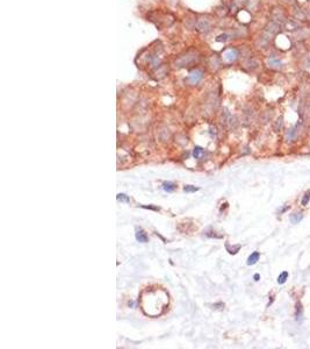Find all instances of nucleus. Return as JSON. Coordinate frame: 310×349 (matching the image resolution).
Instances as JSON below:
<instances>
[{"mask_svg": "<svg viewBox=\"0 0 310 349\" xmlns=\"http://www.w3.org/2000/svg\"><path fill=\"white\" fill-rule=\"evenodd\" d=\"M297 125H296V126H295L294 128H293V129H291V131L288 132V133H287V140H289V141H293V140L295 139V137H296V135H297Z\"/></svg>", "mask_w": 310, "mask_h": 349, "instance_id": "nucleus-9", "label": "nucleus"}, {"mask_svg": "<svg viewBox=\"0 0 310 349\" xmlns=\"http://www.w3.org/2000/svg\"><path fill=\"white\" fill-rule=\"evenodd\" d=\"M135 236H136V240H137L138 242H142V243H146V242H149V236H148V234H146L143 229L136 230V234H135Z\"/></svg>", "mask_w": 310, "mask_h": 349, "instance_id": "nucleus-5", "label": "nucleus"}, {"mask_svg": "<svg viewBox=\"0 0 310 349\" xmlns=\"http://www.w3.org/2000/svg\"><path fill=\"white\" fill-rule=\"evenodd\" d=\"M259 278H260V276L258 274L255 275V281H259Z\"/></svg>", "mask_w": 310, "mask_h": 349, "instance_id": "nucleus-19", "label": "nucleus"}, {"mask_svg": "<svg viewBox=\"0 0 310 349\" xmlns=\"http://www.w3.org/2000/svg\"><path fill=\"white\" fill-rule=\"evenodd\" d=\"M177 189V185L172 182H165L163 183V190L165 192H173V191Z\"/></svg>", "mask_w": 310, "mask_h": 349, "instance_id": "nucleus-8", "label": "nucleus"}, {"mask_svg": "<svg viewBox=\"0 0 310 349\" xmlns=\"http://www.w3.org/2000/svg\"><path fill=\"white\" fill-rule=\"evenodd\" d=\"M268 65L272 67H279L282 65V63H281L280 61L275 60V58H270V60H268Z\"/></svg>", "mask_w": 310, "mask_h": 349, "instance_id": "nucleus-12", "label": "nucleus"}, {"mask_svg": "<svg viewBox=\"0 0 310 349\" xmlns=\"http://www.w3.org/2000/svg\"><path fill=\"white\" fill-rule=\"evenodd\" d=\"M116 199H118V201H122V202H130V198L127 195H124V193H118V195L116 196Z\"/></svg>", "mask_w": 310, "mask_h": 349, "instance_id": "nucleus-13", "label": "nucleus"}, {"mask_svg": "<svg viewBox=\"0 0 310 349\" xmlns=\"http://www.w3.org/2000/svg\"><path fill=\"white\" fill-rule=\"evenodd\" d=\"M259 257H260V254L258 253V251H255V253H252L250 256H249V258H247V266H253V264H255L257 262L259 261Z\"/></svg>", "mask_w": 310, "mask_h": 349, "instance_id": "nucleus-6", "label": "nucleus"}, {"mask_svg": "<svg viewBox=\"0 0 310 349\" xmlns=\"http://www.w3.org/2000/svg\"><path fill=\"white\" fill-rule=\"evenodd\" d=\"M199 190H200L199 187H195V186H193V185H186V186L184 187L185 192H196V191H199Z\"/></svg>", "mask_w": 310, "mask_h": 349, "instance_id": "nucleus-15", "label": "nucleus"}, {"mask_svg": "<svg viewBox=\"0 0 310 349\" xmlns=\"http://www.w3.org/2000/svg\"><path fill=\"white\" fill-rule=\"evenodd\" d=\"M202 77H203L202 71H200V70H193L192 72H189L188 77H187V80H188L191 84H193V85H196V84L202 79Z\"/></svg>", "mask_w": 310, "mask_h": 349, "instance_id": "nucleus-4", "label": "nucleus"}, {"mask_svg": "<svg viewBox=\"0 0 310 349\" xmlns=\"http://www.w3.org/2000/svg\"><path fill=\"white\" fill-rule=\"evenodd\" d=\"M287 278H288V272H287V271H283L282 274L279 276L278 283H279V284H283V283L287 281Z\"/></svg>", "mask_w": 310, "mask_h": 349, "instance_id": "nucleus-14", "label": "nucleus"}, {"mask_svg": "<svg viewBox=\"0 0 310 349\" xmlns=\"http://www.w3.org/2000/svg\"><path fill=\"white\" fill-rule=\"evenodd\" d=\"M195 29L201 34H207L212 29V20L208 19L207 16H201L196 20Z\"/></svg>", "mask_w": 310, "mask_h": 349, "instance_id": "nucleus-2", "label": "nucleus"}, {"mask_svg": "<svg viewBox=\"0 0 310 349\" xmlns=\"http://www.w3.org/2000/svg\"><path fill=\"white\" fill-rule=\"evenodd\" d=\"M302 213H294V214L291 215V221L293 223H297V222H300V220H302Z\"/></svg>", "mask_w": 310, "mask_h": 349, "instance_id": "nucleus-11", "label": "nucleus"}, {"mask_svg": "<svg viewBox=\"0 0 310 349\" xmlns=\"http://www.w3.org/2000/svg\"><path fill=\"white\" fill-rule=\"evenodd\" d=\"M285 1H292V0H285Z\"/></svg>", "mask_w": 310, "mask_h": 349, "instance_id": "nucleus-20", "label": "nucleus"}, {"mask_svg": "<svg viewBox=\"0 0 310 349\" xmlns=\"http://www.w3.org/2000/svg\"><path fill=\"white\" fill-rule=\"evenodd\" d=\"M310 199V192H307L306 195H304V197H303L302 199V205L303 206H307V204H308V201H309Z\"/></svg>", "mask_w": 310, "mask_h": 349, "instance_id": "nucleus-17", "label": "nucleus"}, {"mask_svg": "<svg viewBox=\"0 0 310 349\" xmlns=\"http://www.w3.org/2000/svg\"><path fill=\"white\" fill-rule=\"evenodd\" d=\"M265 32L268 34V35H274V34H276V33L279 32V28H278V24H275V22H272V24H270L268 26L266 27V30Z\"/></svg>", "mask_w": 310, "mask_h": 349, "instance_id": "nucleus-7", "label": "nucleus"}, {"mask_svg": "<svg viewBox=\"0 0 310 349\" xmlns=\"http://www.w3.org/2000/svg\"><path fill=\"white\" fill-rule=\"evenodd\" d=\"M200 58V55L199 52L196 51L195 49H189L187 51L185 52L184 55L179 56L174 64L177 67H188L193 64L197 63V61Z\"/></svg>", "mask_w": 310, "mask_h": 349, "instance_id": "nucleus-1", "label": "nucleus"}, {"mask_svg": "<svg viewBox=\"0 0 310 349\" xmlns=\"http://www.w3.org/2000/svg\"><path fill=\"white\" fill-rule=\"evenodd\" d=\"M202 154H203V149L201 147H199V146H196V147L194 148V150H193V156H194L195 158H200L201 156H202Z\"/></svg>", "mask_w": 310, "mask_h": 349, "instance_id": "nucleus-10", "label": "nucleus"}, {"mask_svg": "<svg viewBox=\"0 0 310 349\" xmlns=\"http://www.w3.org/2000/svg\"><path fill=\"white\" fill-rule=\"evenodd\" d=\"M238 57V51L236 50L235 48H228L227 50H224V52L222 54V58L225 63H232L235 62Z\"/></svg>", "mask_w": 310, "mask_h": 349, "instance_id": "nucleus-3", "label": "nucleus"}, {"mask_svg": "<svg viewBox=\"0 0 310 349\" xmlns=\"http://www.w3.org/2000/svg\"><path fill=\"white\" fill-rule=\"evenodd\" d=\"M144 208H150V210H155V211H159V207H152V206H143Z\"/></svg>", "mask_w": 310, "mask_h": 349, "instance_id": "nucleus-18", "label": "nucleus"}, {"mask_svg": "<svg viewBox=\"0 0 310 349\" xmlns=\"http://www.w3.org/2000/svg\"><path fill=\"white\" fill-rule=\"evenodd\" d=\"M229 36L230 35H229L228 33H224V34H222V35L218 36V37L216 39V41H217V42H224V41L229 40Z\"/></svg>", "mask_w": 310, "mask_h": 349, "instance_id": "nucleus-16", "label": "nucleus"}]
</instances>
